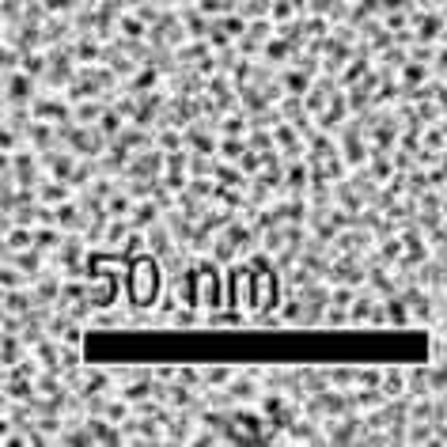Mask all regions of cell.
Listing matches in <instances>:
<instances>
[{
  "label": "cell",
  "mask_w": 447,
  "mask_h": 447,
  "mask_svg": "<svg viewBox=\"0 0 447 447\" xmlns=\"http://www.w3.org/2000/svg\"><path fill=\"white\" fill-rule=\"evenodd\" d=\"M159 288H163V277H159V265L152 258H137L129 269V300L137 307H152L159 300Z\"/></svg>",
  "instance_id": "obj_1"
}]
</instances>
